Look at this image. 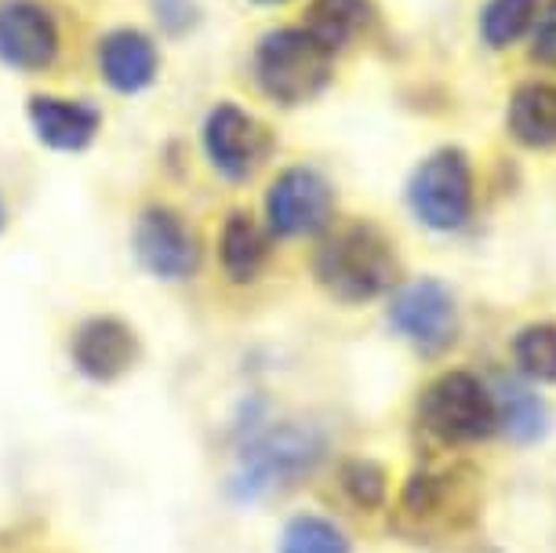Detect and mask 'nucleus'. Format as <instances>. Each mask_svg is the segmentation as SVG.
Wrapping results in <instances>:
<instances>
[{
	"instance_id": "1",
	"label": "nucleus",
	"mask_w": 556,
	"mask_h": 553,
	"mask_svg": "<svg viewBox=\"0 0 556 553\" xmlns=\"http://www.w3.org/2000/svg\"><path fill=\"white\" fill-rule=\"evenodd\" d=\"M320 288L339 302H367L382 296L396 280V255L382 229L371 223H350L334 229L320 244L313 263Z\"/></svg>"
},
{
	"instance_id": "2",
	"label": "nucleus",
	"mask_w": 556,
	"mask_h": 553,
	"mask_svg": "<svg viewBox=\"0 0 556 553\" xmlns=\"http://www.w3.org/2000/svg\"><path fill=\"white\" fill-rule=\"evenodd\" d=\"M258 88L280 106H302L317 99L331 80V51L306 29H273L255 51Z\"/></svg>"
},
{
	"instance_id": "3",
	"label": "nucleus",
	"mask_w": 556,
	"mask_h": 553,
	"mask_svg": "<svg viewBox=\"0 0 556 553\" xmlns=\"http://www.w3.org/2000/svg\"><path fill=\"white\" fill-rule=\"evenodd\" d=\"M418 419L447 444H473L495 430V398L477 375L444 372L418 398Z\"/></svg>"
},
{
	"instance_id": "4",
	"label": "nucleus",
	"mask_w": 556,
	"mask_h": 553,
	"mask_svg": "<svg viewBox=\"0 0 556 553\" xmlns=\"http://www.w3.org/2000/svg\"><path fill=\"white\" fill-rule=\"evenodd\" d=\"M407 204H412L418 223L440 229V234L466 226L469 212H473V172H469L466 153H429L407 183Z\"/></svg>"
},
{
	"instance_id": "5",
	"label": "nucleus",
	"mask_w": 556,
	"mask_h": 553,
	"mask_svg": "<svg viewBox=\"0 0 556 553\" xmlns=\"http://www.w3.org/2000/svg\"><path fill=\"white\" fill-rule=\"evenodd\" d=\"M390 325L418 353L437 357L458 336V310L440 280H412L390 302Z\"/></svg>"
},
{
	"instance_id": "6",
	"label": "nucleus",
	"mask_w": 556,
	"mask_h": 553,
	"mask_svg": "<svg viewBox=\"0 0 556 553\" xmlns=\"http://www.w3.org/2000/svg\"><path fill=\"white\" fill-rule=\"evenodd\" d=\"M334 193L331 183L313 168H288L273 179L266 193V223L277 237H313L331 223Z\"/></svg>"
},
{
	"instance_id": "7",
	"label": "nucleus",
	"mask_w": 556,
	"mask_h": 553,
	"mask_svg": "<svg viewBox=\"0 0 556 553\" xmlns=\"http://www.w3.org/2000/svg\"><path fill=\"white\" fill-rule=\"evenodd\" d=\"M204 153L226 179L244 183L269 153V131L248 110L218 102L204 121Z\"/></svg>"
},
{
	"instance_id": "8",
	"label": "nucleus",
	"mask_w": 556,
	"mask_h": 553,
	"mask_svg": "<svg viewBox=\"0 0 556 553\" xmlns=\"http://www.w3.org/2000/svg\"><path fill=\"white\" fill-rule=\"evenodd\" d=\"M131 244H135L139 263L150 269L153 277L186 280L197 274L201 248H197V237H193V229L186 226V218L172 212V208H150V212H142L139 223H135Z\"/></svg>"
},
{
	"instance_id": "9",
	"label": "nucleus",
	"mask_w": 556,
	"mask_h": 553,
	"mask_svg": "<svg viewBox=\"0 0 556 553\" xmlns=\"http://www.w3.org/2000/svg\"><path fill=\"white\" fill-rule=\"evenodd\" d=\"M59 51V26L37 0L0 4V62L23 73L48 70Z\"/></svg>"
},
{
	"instance_id": "10",
	"label": "nucleus",
	"mask_w": 556,
	"mask_h": 553,
	"mask_svg": "<svg viewBox=\"0 0 556 553\" xmlns=\"http://www.w3.org/2000/svg\"><path fill=\"white\" fill-rule=\"evenodd\" d=\"M70 357L80 375L96 382H113L139 361V339L121 317H88L73 331Z\"/></svg>"
},
{
	"instance_id": "11",
	"label": "nucleus",
	"mask_w": 556,
	"mask_h": 553,
	"mask_svg": "<svg viewBox=\"0 0 556 553\" xmlns=\"http://www.w3.org/2000/svg\"><path fill=\"white\" fill-rule=\"evenodd\" d=\"M29 124H34L37 139L59 153H80L96 142L99 135V110L77 99L59 96H37L29 99Z\"/></svg>"
},
{
	"instance_id": "12",
	"label": "nucleus",
	"mask_w": 556,
	"mask_h": 553,
	"mask_svg": "<svg viewBox=\"0 0 556 553\" xmlns=\"http://www.w3.org/2000/svg\"><path fill=\"white\" fill-rule=\"evenodd\" d=\"M317 458H320V441L309 430H299V426H285V430L262 437L248 455V477H251L248 492L280 485V477L306 474Z\"/></svg>"
},
{
	"instance_id": "13",
	"label": "nucleus",
	"mask_w": 556,
	"mask_h": 553,
	"mask_svg": "<svg viewBox=\"0 0 556 553\" xmlns=\"http://www.w3.org/2000/svg\"><path fill=\"white\" fill-rule=\"evenodd\" d=\"M156 48L139 29H117L99 45V73L121 96H139L156 80Z\"/></svg>"
},
{
	"instance_id": "14",
	"label": "nucleus",
	"mask_w": 556,
	"mask_h": 553,
	"mask_svg": "<svg viewBox=\"0 0 556 553\" xmlns=\"http://www.w3.org/2000/svg\"><path fill=\"white\" fill-rule=\"evenodd\" d=\"M218 259H223V269L233 285H248L262 274L269 259V237L255 218L244 212H233L226 218L223 237H218Z\"/></svg>"
},
{
	"instance_id": "15",
	"label": "nucleus",
	"mask_w": 556,
	"mask_h": 553,
	"mask_svg": "<svg viewBox=\"0 0 556 553\" xmlns=\"http://www.w3.org/2000/svg\"><path fill=\"white\" fill-rule=\"evenodd\" d=\"M509 131L513 139L531 150L556 146V85H523L509 102Z\"/></svg>"
},
{
	"instance_id": "16",
	"label": "nucleus",
	"mask_w": 556,
	"mask_h": 553,
	"mask_svg": "<svg viewBox=\"0 0 556 553\" xmlns=\"http://www.w3.org/2000/svg\"><path fill=\"white\" fill-rule=\"evenodd\" d=\"M306 34L334 55L353 45L371 23V0H313L306 12Z\"/></svg>"
},
{
	"instance_id": "17",
	"label": "nucleus",
	"mask_w": 556,
	"mask_h": 553,
	"mask_svg": "<svg viewBox=\"0 0 556 553\" xmlns=\"http://www.w3.org/2000/svg\"><path fill=\"white\" fill-rule=\"evenodd\" d=\"M495 398V426L509 441L531 444L545 433V404L517 382H502Z\"/></svg>"
},
{
	"instance_id": "18",
	"label": "nucleus",
	"mask_w": 556,
	"mask_h": 553,
	"mask_svg": "<svg viewBox=\"0 0 556 553\" xmlns=\"http://www.w3.org/2000/svg\"><path fill=\"white\" fill-rule=\"evenodd\" d=\"M277 553H353L345 531L328 517L317 514H302L291 517L285 536H280Z\"/></svg>"
},
{
	"instance_id": "19",
	"label": "nucleus",
	"mask_w": 556,
	"mask_h": 553,
	"mask_svg": "<svg viewBox=\"0 0 556 553\" xmlns=\"http://www.w3.org/2000/svg\"><path fill=\"white\" fill-rule=\"evenodd\" d=\"M534 12H539V0H488L480 34L491 48H509L534 23Z\"/></svg>"
},
{
	"instance_id": "20",
	"label": "nucleus",
	"mask_w": 556,
	"mask_h": 553,
	"mask_svg": "<svg viewBox=\"0 0 556 553\" xmlns=\"http://www.w3.org/2000/svg\"><path fill=\"white\" fill-rule=\"evenodd\" d=\"M513 357L534 382H556V325H528L513 339Z\"/></svg>"
},
{
	"instance_id": "21",
	"label": "nucleus",
	"mask_w": 556,
	"mask_h": 553,
	"mask_svg": "<svg viewBox=\"0 0 556 553\" xmlns=\"http://www.w3.org/2000/svg\"><path fill=\"white\" fill-rule=\"evenodd\" d=\"M339 477H342L345 495H350L353 503L364 506V510H379L386 503V495H390L386 469L379 463H371V458H350V463L342 466Z\"/></svg>"
},
{
	"instance_id": "22",
	"label": "nucleus",
	"mask_w": 556,
	"mask_h": 553,
	"mask_svg": "<svg viewBox=\"0 0 556 553\" xmlns=\"http://www.w3.org/2000/svg\"><path fill=\"white\" fill-rule=\"evenodd\" d=\"M534 59L556 70V0L545 8V15L539 18V29H534Z\"/></svg>"
},
{
	"instance_id": "23",
	"label": "nucleus",
	"mask_w": 556,
	"mask_h": 553,
	"mask_svg": "<svg viewBox=\"0 0 556 553\" xmlns=\"http://www.w3.org/2000/svg\"><path fill=\"white\" fill-rule=\"evenodd\" d=\"M156 12L167 29H186L193 18V0H156Z\"/></svg>"
},
{
	"instance_id": "24",
	"label": "nucleus",
	"mask_w": 556,
	"mask_h": 553,
	"mask_svg": "<svg viewBox=\"0 0 556 553\" xmlns=\"http://www.w3.org/2000/svg\"><path fill=\"white\" fill-rule=\"evenodd\" d=\"M0 226H4V208H0Z\"/></svg>"
},
{
	"instance_id": "25",
	"label": "nucleus",
	"mask_w": 556,
	"mask_h": 553,
	"mask_svg": "<svg viewBox=\"0 0 556 553\" xmlns=\"http://www.w3.org/2000/svg\"><path fill=\"white\" fill-rule=\"evenodd\" d=\"M262 4H280V0H262Z\"/></svg>"
}]
</instances>
